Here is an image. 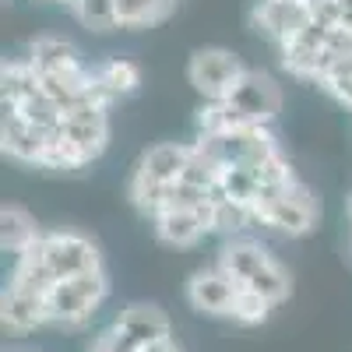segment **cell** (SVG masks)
<instances>
[{
    "instance_id": "cell-1",
    "label": "cell",
    "mask_w": 352,
    "mask_h": 352,
    "mask_svg": "<svg viewBox=\"0 0 352 352\" xmlns=\"http://www.w3.org/2000/svg\"><path fill=\"white\" fill-rule=\"evenodd\" d=\"M190 148H194L190 141H159L152 148H144L141 159L131 166L124 194L141 219H152L162 208L166 190L184 180V169L190 162Z\"/></svg>"
},
{
    "instance_id": "cell-2",
    "label": "cell",
    "mask_w": 352,
    "mask_h": 352,
    "mask_svg": "<svg viewBox=\"0 0 352 352\" xmlns=\"http://www.w3.org/2000/svg\"><path fill=\"white\" fill-rule=\"evenodd\" d=\"M215 264L222 272H229L243 289L261 292L264 300H272L275 307H282L292 296V275L285 264L264 247L261 240L250 236H229L219 243Z\"/></svg>"
},
{
    "instance_id": "cell-3",
    "label": "cell",
    "mask_w": 352,
    "mask_h": 352,
    "mask_svg": "<svg viewBox=\"0 0 352 352\" xmlns=\"http://www.w3.org/2000/svg\"><path fill=\"white\" fill-rule=\"evenodd\" d=\"M250 215H254V229L275 232V236L285 240H303L320 222V201L303 180H296L278 194L257 197L250 204Z\"/></svg>"
},
{
    "instance_id": "cell-4",
    "label": "cell",
    "mask_w": 352,
    "mask_h": 352,
    "mask_svg": "<svg viewBox=\"0 0 352 352\" xmlns=\"http://www.w3.org/2000/svg\"><path fill=\"white\" fill-rule=\"evenodd\" d=\"M106 296H109V272L106 268L60 278L46 292L50 324L64 328V331H81V328L92 324V317L102 310Z\"/></svg>"
},
{
    "instance_id": "cell-5",
    "label": "cell",
    "mask_w": 352,
    "mask_h": 352,
    "mask_svg": "<svg viewBox=\"0 0 352 352\" xmlns=\"http://www.w3.org/2000/svg\"><path fill=\"white\" fill-rule=\"evenodd\" d=\"M173 335V320L159 303H127L92 342V352H138L141 345Z\"/></svg>"
},
{
    "instance_id": "cell-6",
    "label": "cell",
    "mask_w": 352,
    "mask_h": 352,
    "mask_svg": "<svg viewBox=\"0 0 352 352\" xmlns=\"http://www.w3.org/2000/svg\"><path fill=\"white\" fill-rule=\"evenodd\" d=\"M243 74H247V64L226 46H197L187 56V85L204 102L226 99L240 85Z\"/></svg>"
},
{
    "instance_id": "cell-7",
    "label": "cell",
    "mask_w": 352,
    "mask_h": 352,
    "mask_svg": "<svg viewBox=\"0 0 352 352\" xmlns=\"http://www.w3.org/2000/svg\"><path fill=\"white\" fill-rule=\"evenodd\" d=\"M39 250L50 264V272L60 278H71V275H85V272H96V268H106L102 264V250L99 243L88 236L81 229H46L43 240H39Z\"/></svg>"
},
{
    "instance_id": "cell-8",
    "label": "cell",
    "mask_w": 352,
    "mask_h": 352,
    "mask_svg": "<svg viewBox=\"0 0 352 352\" xmlns=\"http://www.w3.org/2000/svg\"><path fill=\"white\" fill-rule=\"evenodd\" d=\"M222 102H229V109L247 124H275V116L285 106V92L275 74L261 71V67H247L240 85Z\"/></svg>"
},
{
    "instance_id": "cell-9",
    "label": "cell",
    "mask_w": 352,
    "mask_h": 352,
    "mask_svg": "<svg viewBox=\"0 0 352 352\" xmlns=\"http://www.w3.org/2000/svg\"><path fill=\"white\" fill-rule=\"evenodd\" d=\"M247 21L272 50H282L314 21V0L310 4H300V0H257Z\"/></svg>"
},
{
    "instance_id": "cell-10",
    "label": "cell",
    "mask_w": 352,
    "mask_h": 352,
    "mask_svg": "<svg viewBox=\"0 0 352 352\" xmlns=\"http://www.w3.org/2000/svg\"><path fill=\"white\" fill-rule=\"evenodd\" d=\"M236 292H240V282L232 278L229 272H222L219 264L197 268L187 278V285H184L187 307L194 314H201V317H222V320H229L232 303H236Z\"/></svg>"
},
{
    "instance_id": "cell-11",
    "label": "cell",
    "mask_w": 352,
    "mask_h": 352,
    "mask_svg": "<svg viewBox=\"0 0 352 352\" xmlns=\"http://www.w3.org/2000/svg\"><path fill=\"white\" fill-rule=\"evenodd\" d=\"M25 56L32 60V67L43 78H81L96 64V60H85V53L67 36H56V32L36 36L32 43L25 46Z\"/></svg>"
},
{
    "instance_id": "cell-12",
    "label": "cell",
    "mask_w": 352,
    "mask_h": 352,
    "mask_svg": "<svg viewBox=\"0 0 352 352\" xmlns=\"http://www.w3.org/2000/svg\"><path fill=\"white\" fill-rule=\"evenodd\" d=\"M148 222H152L155 240L173 247V250H190L204 236H212L208 232V204L204 208H194V204H166Z\"/></svg>"
},
{
    "instance_id": "cell-13",
    "label": "cell",
    "mask_w": 352,
    "mask_h": 352,
    "mask_svg": "<svg viewBox=\"0 0 352 352\" xmlns=\"http://www.w3.org/2000/svg\"><path fill=\"white\" fill-rule=\"evenodd\" d=\"M0 324L11 335H32L39 328H50L46 296L43 292H32V289L4 285V296H0Z\"/></svg>"
},
{
    "instance_id": "cell-14",
    "label": "cell",
    "mask_w": 352,
    "mask_h": 352,
    "mask_svg": "<svg viewBox=\"0 0 352 352\" xmlns=\"http://www.w3.org/2000/svg\"><path fill=\"white\" fill-rule=\"evenodd\" d=\"M43 226L36 222V215L25 208V204H14L8 201L4 208H0V247H4V254L18 257L25 250H32L39 240H43Z\"/></svg>"
},
{
    "instance_id": "cell-15",
    "label": "cell",
    "mask_w": 352,
    "mask_h": 352,
    "mask_svg": "<svg viewBox=\"0 0 352 352\" xmlns=\"http://www.w3.org/2000/svg\"><path fill=\"white\" fill-rule=\"evenodd\" d=\"M180 8V0H116V25L124 32H141L169 21Z\"/></svg>"
},
{
    "instance_id": "cell-16",
    "label": "cell",
    "mask_w": 352,
    "mask_h": 352,
    "mask_svg": "<svg viewBox=\"0 0 352 352\" xmlns=\"http://www.w3.org/2000/svg\"><path fill=\"white\" fill-rule=\"evenodd\" d=\"M96 78H99V88L113 102L134 96L141 88V67L131 56H106V60H96Z\"/></svg>"
},
{
    "instance_id": "cell-17",
    "label": "cell",
    "mask_w": 352,
    "mask_h": 352,
    "mask_svg": "<svg viewBox=\"0 0 352 352\" xmlns=\"http://www.w3.org/2000/svg\"><path fill=\"white\" fill-rule=\"evenodd\" d=\"M67 11L81 28H88L96 36L120 32V25H116V0H71Z\"/></svg>"
},
{
    "instance_id": "cell-18",
    "label": "cell",
    "mask_w": 352,
    "mask_h": 352,
    "mask_svg": "<svg viewBox=\"0 0 352 352\" xmlns=\"http://www.w3.org/2000/svg\"><path fill=\"white\" fill-rule=\"evenodd\" d=\"M272 310H275V303H272V300H264L261 292H254V289H243V285H240L229 320H232V324H240V328H257V324H264V320L272 317Z\"/></svg>"
},
{
    "instance_id": "cell-19",
    "label": "cell",
    "mask_w": 352,
    "mask_h": 352,
    "mask_svg": "<svg viewBox=\"0 0 352 352\" xmlns=\"http://www.w3.org/2000/svg\"><path fill=\"white\" fill-rule=\"evenodd\" d=\"M345 219H349V229H352V190H349V197H345Z\"/></svg>"
},
{
    "instance_id": "cell-20",
    "label": "cell",
    "mask_w": 352,
    "mask_h": 352,
    "mask_svg": "<svg viewBox=\"0 0 352 352\" xmlns=\"http://www.w3.org/2000/svg\"><path fill=\"white\" fill-rule=\"evenodd\" d=\"M50 4H64V8H67V4H71V0H50Z\"/></svg>"
},
{
    "instance_id": "cell-21",
    "label": "cell",
    "mask_w": 352,
    "mask_h": 352,
    "mask_svg": "<svg viewBox=\"0 0 352 352\" xmlns=\"http://www.w3.org/2000/svg\"><path fill=\"white\" fill-rule=\"evenodd\" d=\"M11 352H28V349H11Z\"/></svg>"
},
{
    "instance_id": "cell-22",
    "label": "cell",
    "mask_w": 352,
    "mask_h": 352,
    "mask_svg": "<svg viewBox=\"0 0 352 352\" xmlns=\"http://www.w3.org/2000/svg\"><path fill=\"white\" fill-rule=\"evenodd\" d=\"M300 4H310V0H300Z\"/></svg>"
}]
</instances>
